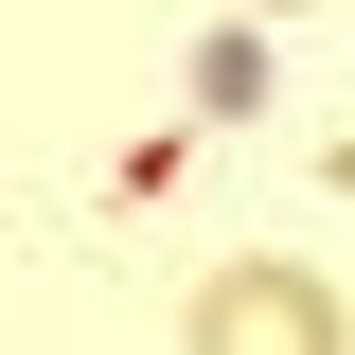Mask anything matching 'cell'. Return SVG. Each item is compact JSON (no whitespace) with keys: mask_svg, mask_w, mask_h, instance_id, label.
Wrapping results in <instances>:
<instances>
[{"mask_svg":"<svg viewBox=\"0 0 355 355\" xmlns=\"http://www.w3.org/2000/svg\"><path fill=\"white\" fill-rule=\"evenodd\" d=\"M196 355H355V320H338L320 266H214L196 284Z\"/></svg>","mask_w":355,"mask_h":355,"instance_id":"1","label":"cell"},{"mask_svg":"<svg viewBox=\"0 0 355 355\" xmlns=\"http://www.w3.org/2000/svg\"><path fill=\"white\" fill-rule=\"evenodd\" d=\"M249 18H284V0H249Z\"/></svg>","mask_w":355,"mask_h":355,"instance_id":"2","label":"cell"}]
</instances>
